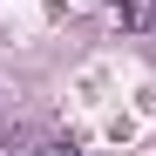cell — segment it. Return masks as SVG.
I'll return each mask as SVG.
<instances>
[{"instance_id": "6da1fadb", "label": "cell", "mask_w": 156, "mask_h": 156, "mask_svg": "<svg viewBox=\"0 0 156 156\" xmlns=\"http://www.w3.org/2000/svg\"><path fill=\"white\" fill-rule=\"evenodd\" d=\"M115 20L136 27V34H149V27H156V0H115Z\"/></svg>"}, {"instance_id": "7a4b0ae2", "label": "cell", "mask_w": 156, "mask_h": 156, "mask_svg": "<svg viewBox=\"0 0 156 156\" xmlns=\"http://www.w3.org/2000/svg\"><path fill=\"white\" fill-rule=\"evenodd\" d=\"M41 156H82V149H75V143H55V149H41Z\"/></svg>"}]
</instances>
